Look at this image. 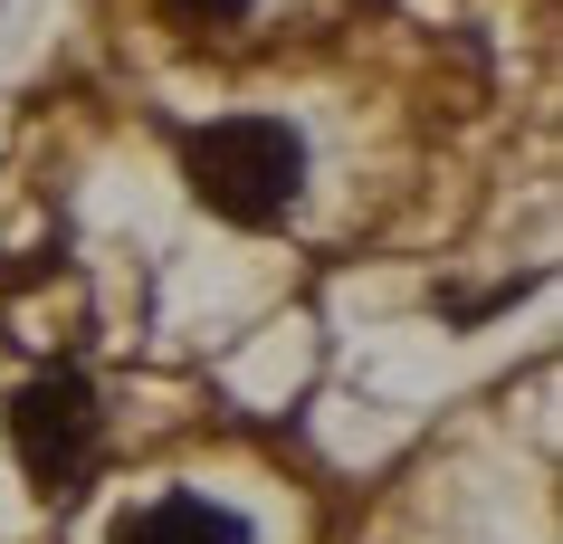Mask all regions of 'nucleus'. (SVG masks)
I'll return each mask as SVG.
<instances>
[{
	"label": "nucleus",
	"instance_id": "nucleus-2",
	"mask_svg": "<svg viewBox=\"0 0 563 544\" xmlns=\"http://www.w3.org/2000/svg\"><path fill=\"white\" fill-rule=\"evenodd\" d=\"M10 449L30 468L38 497H77L96 478V458H106V411H96V382L77 363L58 373H30L20 392H10Z\"/></svg>",
	"mask_w": 563,
	"mask_h": 544
},
{
	"label": "nucleus",
	"instance_id": "nucleus-4",
	"mask_svg": "<svg viewBox=\"0 0 563 544\" xmlns=\"http://www.w3.org/2000/svg\"><path fill=\"white\" fill-rule=\"evenodd\" d=\"M163 10H173L181 30H230V20L249 10V0H163Z\"/></svg>",
	"mask_w": 563,
	"mask_h": 544
},
{
	"label": "nucleus",
	"instance_id": "nucleus-3",
	"mask_svg": "<svg viewBox=\"0 0 563 544\" xmlns=\"http://www.w3.org/2000/svg\"><path fill=\"white\" fill-rule=\"evenodd\" d=\"M115 544H249V525L210 497H153V507L115 515Z\"/></svg>",
	"mask_w": 563,
	"mask_h": 544
},
{
	"label": "nucleus",
	"instance_id": "nucleus-1",
	"mask_svg": "<svg viewBox=\"0 0 563 544\" xmlns=\"http://www.w3.org/2000/svg\"><path fill=\"white\" fill-rule=\"evenodd\" d=\"M181 173L201 191V211L239 220V230H267V220L297 211L306 144H297V124H277V115H220L201 134H181Z\"/></svg>",
	"mask_w": 563,
	"mask_h": 544
}]
</instances>
